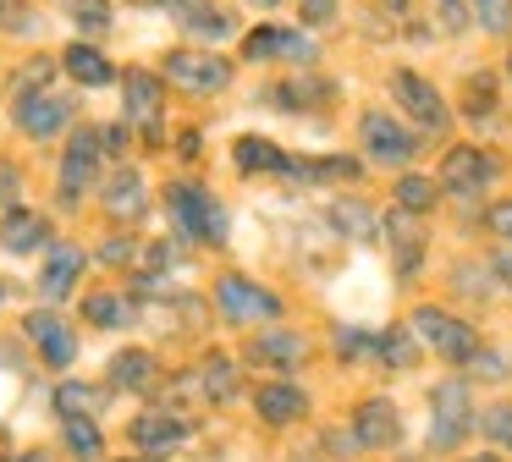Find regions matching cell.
I'll return each instance as SVG.
<instances>
[{
    "instance_id": "obj_26",
    "label": "cell",
    "mask_w": 512,
    "mask_h": 462,
    "mask_svg": "<svg viewBox=\"0 0 512 462\" xmlns=\"http://www.w3.org/2000/svg\"><path fill=\"white\" fill-rule=\"evenodd\" d=\"M50 402H56L61 424H67V418H94V413H100L105 391H94L89 380H61V385H56V396H50Z\"/></svg>"
},
{
    "instance_id": "obj_10",
    "label": "cell",
    "mask_w": 512,
    "mask_h": 462,
    "mask_svg": "<svg viewBox=\"0 0 512 462\" xmlns=\"http://www.w3.org/2000/svg\"><path fill=\"white\" fill-rule=\"evenodd\" d=\"M353 440L364 451H386L402 440V418H397V402H386V396H369V402L353 407Z\"/></svg>"
},
{
    "instance_id": "obj_33",
    "label": "cell",
    "mask_w": 512,
    "mask_h": 462,
    "mask_svg": "<svg viewBox=\"0 0 512 462\" xmlns=\"http://www.w3.org/2000/svg\"><path fill=\"white\" fill-rule=\"evenodd\" d=\"M479 435H485L496 451H512V402L485 407V413H479Z\"/></svg>"
},
{
    "instance_id": "obj_17",
    "label": "cell",
    "mask_w": 512,
    "mask_h": 462,
    "mask_svg": "<svg viewBox=\"0 0 512 462\" xmlns=\"http://www.w3.org/2000/svg\"><path fill=\"white\" fill-rule=\"evenodd\" d=\"M122 99H127V121L155 132L160 127V110H166V83L155 72H127L122 77Z\"/></svg>"
},
{
    "instance_id": "obj_1",
    "label": "cell",
    "mask_w": 512,
    "mask_h": 462,
    "mask_svg": "<svg viewBox=\"0 0 512 462\" xmlns=\"http://www.w3.org/2000/svg\"><path fill=\"white\" fill-rule=\"evenodd\" d=\"M408 330L435 352V358H446V363H474L479 358V330L468 325V319L446 314L441 303H419L408 314Z\"/></svg>"
},
{
    "instance_id": "obj_18",
    "label": "cell",
    "mask_w": 512,
    "mask_h": 462,
    "mask_svg": "<svg viewBox=\"0 0 512 462\" xmlns=\"http://www.w3.org/2000/svg\"><path fill=\"white\" fill-rule=\"evenodd\" d=\"M45 242H50L45 215H34V209H23V204H12L0 215V248L6 253H34V248H45Z\"/></svg>"
},
{
    "instance_id": "obj_44",
    "label": "cell",
    "mask_w": 512,
    "mask_h": 462,
    "mask_svg": "<svg viewBox=\"0 0 512 462\" xmlns=\"http://www.w3.org/2000/svg\"><path fill=\"white\" fill-rule=\"evenodd\" d=\"M0 17H6V28H28V17H23L17 0H0Z\"/></svg>"
},
{
    "instance_id": "obj_45",
    "label": "cell",
    "mask_w": 512,
    "mask_h": 462,
    "mask_svg": "<svg viewBox=\"0 0 512 462\" xmlns=\"http://www.w3.org/2000/svg\"><path fill=\"white\" fill-rule=\"evenodd\" d=\"M0 198H6V204L17 198V171H12L6 160H0Z\"/></svg>"
},
{
    "instance_id": "obj_28",
    "label": "cell",
    "mask_w": 512,
    "mask_h": 462,
    "mask_svg": "<svg viewBox=\"0 0 512 462\" xmlns=\"http://www.w3.org/2000/svg\"><path fill=\"white\" fill-rule=\"evenodd\" d=\"M331 226L353 242H375V209L358 204V198H336L331 204Z\"/></svg>"
},
{
    "instance_id": "obj_29",
    "label": "cell",
    "mask_w": 512,
    "mask_h": 462,
    "mask_svg": "<svg viewBox=\"0 0 512 462\" xmlns=\"http://www.w3.org/2000/svg\"><path fill=\"white\" fill-rule=\"evenodd\" d=\"M199 385L210 402H232L237 396V363L226 358V352H210V358L199 363Z\"/></svg>"
},
{
    "instance_id": "obj_5",
    "label": "cell",
    "mask_w": 512,
    "mask_h": 462,
    "mask_svg": "<svg viewBox=\"0 0 512 462\" xmlns=\"http://www.w3.org/2000/svg\"><path fill=\"white\" fill-rule=\"evenodd\" d=\"M430 407H435V424H430V446L435 451L463 446L468 429H479V413H474V402H468V385L463 380H441L430 391Z\"/></svg>"
},
{
    "instance_id": "obj_7",
    "label": "cell",
    "mask_w": 512,
    "mask_h": 462,
    "mask_svg": "<svg viewBox=\"0 0 512 462\" xmlns=\"http://www.w3.org/2000/svg\"><path fill=\"white\" fill-rule=\"evenodd\" d=\"M166 83H177L182 94H215L232 83V61L210 50H171L166 55Z\"/></svg>"
},
{
    "instance_id": "obj_23",
    "label": "cell",
    "mask_w": 512,
    "mask_h": 462,
    "mask_svg": "<svg viewBox=\"0 0 512 462\" xmlns=\"http://www.w3.org/2000/svg\"><path fill=\"white\" fill-rule=\"evenodd\" d=\"M61 66H67V72L78 77L83 88H105V83H111V77H116V72H111V61H105V55L94 50V44H83V39L61 50Z\"/></svg>"
},
{
    "instance_id": "obj_2",
    "label": "cell",
    "mask_w": 512,
    "mask_h": 462,
    "mask_svg": "<svg viewBox=\"0 0 512 462\" xmlns=\"http://www.w3.org/2000/svg\"><path fill=\"white\" fill-rule=\"evenodd\" d=\"M166 209H171V226H177L182 242H221L226 237V209L215 193L204 187H166Z\"/></svg>"
},
{
    "instance_id": "obj_16",
    "label": "cell",
    "mask_w": 512,
    "mask_h": 462,
    "mask_svg": "<svg viewBox=\"0 0 512 462\" xmlns=\"http://www.w3.org/2000/svg\"><path fill=\"white\" fill-rule=\"evenodd\" d=\"M83 264H89V253H83L78 242H50V253H45V275H39V292H45L50 303H61V297H67L72 286H78Z\"/></svg>"
},
{
    "instance_id": "obj_43",
    "label": "cell",
    "mask_w": 512,
    "mask_h": 462,
    "mask_svg": "<svg viewBox=\"0 0 512 462\" xmlns=\"http://www.w3.org/2000/svg\"><path fill=\"white\" fill-rule=\"evenodd\" d=\"M490 270H496V281H512V242L496 253V259H490Z\"/></svg>"
},
{
    "instance_id": "obj_38",
    "label": "cell",
    "mask_w": 512,
    "mask_h": 462,
    "mask_svg": "<svg viewBox=\"0 0 512 462\" xmlns=\"http://www.w3.org/2000/svg\"><path fill=\"white\" fill-rule=\"evenodd\" d=\"M50 72H56V61H45V55H34V61L17 72V99H28V94H39V88L50 83Z\"/></svg>"
},
{
    "instance_id": "obj_37",
    "label": "cell",
    "mask_w": 512,
    "mask_h": 462,
    "mask_svg": "<svg viewBox=\"0 0 512 462\" xmlns=\"http://www.w3.org/2000/svg\"><path fill=\"white\" fill-rule=\"evenodd\" d=\"M72 22L83 33H105L111 28V0H72Z\"/></svg>"
},
{
    "instance_id": "obj_39",
    "label": "cell",
    "mask_w": 512,
    "mask_h": 462,
    "mask_svg": "<svg viewBox=\"0 0 512 462\" xmlns=\"http://www.w3.org/2000/svg\"><path fill=\"white\" fill-rule=\"evenodd\" d=\"M435 22H441L446 33H463L468 22H474V11H468V0H435Z\"/></svg>"
},
{
    "instance_id": "obj_32",
    "label": "cell",
    "mask_w": 512,
    "mask_h": 462,
    "mask_svg": "<svg viewBox=\"0 0 512 462\" xmlns=\"http://www.w3.org/2000/svg\"><path fill=\"white\" fill-rule=\"evenodd\" d=\"M83 319L100 325V330H116V325L133 319V303H122V297H111V292H94V297H83Z\"/></svg>"
},
{
    "instance_id": "obj_14",
    "label": "cell",
    "mask_w": 512,
    "mask_h": 462,
    "mask_svg": "<svg viewBox=\"0 0 512 462\" xmlns=\"http://www.w3.org/2000/svg\"><path fill=\"white\" fill-rule=\"evenodd\" d=\"M254 413L265 424H298V418H309V391L292 380H265L254 391Z\"/></svg>"
},
{
    "instance_id": "obj_22",
    "label": "cell",
    "mask_w": 512,
    "mask_h": 462,
    "mask_svg": "<svg viewBox=\"0 0 512 462\" xmlns=\"http://www.w3.org/2000/svg\"><path fill=\"white\" fill-rule=\"evenodd\" d=\"M232 160H237V171H292V154L270 138H254V132H243L232 143Z\"/></svg>"
},
{
    "instance_id": "obj_21",
    "label": "cell",
    "mask_w": 512,
    "mask_h": 462,
    "mask_svg": "<svg viewBox=\"0 0 512 462\" xmlns=\"http://www.w3.org/2000/svg\"><path fill=\"white\" fill-rule=\"evenodd\" d=\"M149 187H144V176L133 171V165H122V171L111 176V182H105V209H111L116 220H138L144 215V204H149Z\"/></svg>"
},
{
    "instance_id": "obj_3",
    "label": "cell",
    "mask_w": 512,
    "mask_h": 462,
    "mask_svg": "<svg viewBox=\"0 0 512 462\" xmlns=\"http://www.w3.org/2000/svg\"><path fill=\"white\" fill-rule=\"evenodd\" d=\"M100 149H105V132L100 127H72L67 138V154H61V209H78L83 198H89L94 176H100Z\"/></svg>"
},
{
    "instance_id": "obj_12",
    "label": "cell",
    "mask_w": 512,
    "mask_h": 462,
    "mask_svg": "<svg viewBox=\"0 0 512 462\" xmlns=\"http://www.w3.org/2000/svg\"><path fill=\"white\" fill-rule=\"evenodd\" d=\"M243 55L248 61H298V66H309L314 61V39L309 33H292V28H254L243 39Z\"/></svg>"
},
{
    "instance_id": "obj_4",
    "label": "cell",
    "mask_w": 512,
    "mask_h": 462,
    "mask_svg": "<svg viewBox=\"0 0 512 462\" xmlns=\"http://www.w3.org/2000/svg\"><path fill=\"white\" fill-rule=\"evenodd\" d=\"M358 143H364V154L375 165H408L413 154H419V138L408 132V121H397L391 110H364L358 116Z\"/></svg>"
},
{
    "instance_id": "obj_49",
    "label": "cell",
    "mask_w": 512,
    "mask_h": 462,
    "mask_svg": "<svg viewBox=\"0 0 512 462\" xmlns=\"http://www.w3.org/2000/svg\"><path fill=\"white\" fill-rule=\"evenodd\" d=\"M254 6H265V11H270V6H281V0H254Z\"/></svg>"
},
{
    "instance_id": "obj_50",
    "label": "cell",
    "mask_w": 512,
    "mask_h": 462,
    "mask_svg": "<svg viewBox=\"0 0 512 462\" xmlns=\"http://www.w3.org/2000/svg\"><path fill=\"white\" fill-rule=\"evenodd\" d=\"M507 83H512V50H507Z\"/></svg>"
},
{
    "instance_id": "obj_48",
    "label": "cell",
    "mask_w": 512,
    "mask_h": 462,
    "mask_svg": "<svg viewBox=\"0 0 512 462\" xmlns=\"http://www.w3.org/2000/svg\"><path fill=\"white\" fill-rule=\"evenodd\" d=\"M17 462H45V451H23V457H17Z\"/></svg>"
},
{
    "instance_id": "obj_42",
    "label": "cell",
    "mask_w": 512,
    "mask_h": 462,
    "mask_svg": "<svg viewBox=\"0 0 512 462\" xmlns=\"http://www.w3.org/2000/svg\"><path fill=\"white\" fill-rule=\"evenodd\" d=\"M485 226L496 231L501 242H512V198H501V204H490V215H485Z\"/></svg>"
},
{
    "instance_id": "obj_13",
    "label": "cell",
    "mask_w": 512,
    "mask_h": 462,
    "mask_svg": "<svg viewBox=\"0 0 512 462\" xmlns=\"http://www.w3.org/2000/svg\"><path fill=\"white\" fill-rule=\"evenodd\" d=\"M23 330H28V341L39 347V358H45L50 369H67V363L78 358V336H72L50 308H34V314L23 319Z\"/></svg>"
},
{
    "instance_id": "obj_8",
    "label": "cell",
    "mask_w": 512,
    "mask_h": 462,
    "mask_svg": "<svg viewBox=\"0 0 512 462\" xmlns=\"http://www.w3.org/2000/svg\"><path fill=\"white\" fill-rule=\"evenodd\" d=\"M391 99H397V110H408V121L424 127V132H441L446 121H452L441 88H435L430 77H419V72H391Z\"/></svg>"
},
{
    "instance_id": "obj_15",
    "label": "cell",
    "mask_w": 512,
    "mask_h": 462,
    "mask_svg": "<svg viewBox=\"0 0 512 462\" xmlns=\"http://www.w3.org/2000/svg\"><path fill=\"white\" fill-rule=\"evenodd\" d=\"M248 358L270 363V369H281V374H292L303 358H309V336H298V330H254Z\"/></svg>"
},
{
    "instance_id": "obj_41",
    "label": "cell",
    "mask_w": 512,
    "mask_h": 462,
    "mask_svg": "<svg viewBox=\"0 0 512 462\" xmlns=\"http://www.w3.org/2000/svg\"><path fill=\"white\" fill-rule=\"evenodd\" d=\"M298 11H303L309 28H331L336 22V0H298Z\"/></svg>"
},
{
    "instance_id": "obj_30",
    "label": "cell",
    "mask_w": 512,
    "mask_h": 462,
    "mask_svg": "<svg viewBox=\"0 0 512 462\" xmlns=\"http://www.w3.org/2000/svg\"><path fill=\"white\" fill-rule=\"evenodd\" d=\"M397 209H408V215H430L435 209V198H441V182H430V176H397Z\"/></svg>"
},
{
    "instance_id": "obj_47",
    "label": "cell",
    "mask_w": 512,
    "mask_h": 462,
    "mask_svg": "<svg viewBox=\"0 0 512 462\" xmlns=\"http://www.w3.org/2000/svg\"><path fill=\"white\" fill-rule=\"evenodd\" d=\"M463 462H501V451H474V457H463Z\"/></svg>"
},
{
    "instance_id": "obj_25",
    "label": "cell",
    "mask_w": 512,
    "mask_h": 462,
    "mask_svg": "<svg viewBox=\"0 0 512 462\" xmlns=\"http://www.w3.org/2000/svg\"><path fill=\"white\" fill-rule=\"evenodd\" d=\"M375 352H380V363H386V369H413V363H419V352H424V341L413 336L408 325H391V330H375Z\"/></svg>"
},
{
    "instance_id": "obj_20",
    "label": "cell",
    "mask_w": 512,
    "mask_h": 462,
    "mask_svg": "<svg viewBox=\"0 0 512 462\" xmlns=\"http://www.w3.org/2000/svg\"><path fill=\"white\" fill-rule=\"evenodd\" d=\"M188 440V418H177V413H144V418H133V446L138 451H171V446H182Z\"/></svg>"
},
{
    "instance_id": "obj_35",
    "label": "cell",
    "mask_w": 512,
    "mask_h": 462,
    "mask_svg": "<svg viewBox=\"0 0 512 462\" xmlns=\"http://www.w3.org/2000/svg\"><path fill=\"white\" fill-rule=\"evenodd\" d=\"M67 446L78 451V457H100V451H105L100 424H94V418H67Z\"/></svg>"
},
{
    "instance_id": "obj_31",
    "label": "cell",
    "mask_w": 512,
    "mask_h": 462,
    "mask_svg": "<svg viewBox=\"0 0 512 462\" xmlns=\"http://www.w3.org/2000/svg\"><path fill=\"white\" fill-rule=\"evenodd\" d=\"M391 253H397V270L402 275L419 270V259H424V237L408 226V209H397V215H391Z\"/></svg>"
},
{
    "instance_id": "obj_19",
    "label": "cell",
    "mask_w": 512,
    "mask_h": 462,
    "mask_svg": "<svg viewBox=\"0 0 512 462\" xmlns=\"http://www.w3.org/2000/svg\"><path fill=\"white\" fill-rule=\"evenodd\" d=\"M160 6H166L171 17L193 33V39H226V33H232V17L215 11L210 0H160Z\"/></svg>"
},
{
    "instance_id": "obj_36",
    "label": "cell",
    "mask_w": 512,
    "mask_h": 462,
    "mask_svg": "<svg viewBox=\"0 0 512 462\" xmlns=\"http://www.w3.org/2000/svg\"><path fill=\"white\" fill-rule=\"evenodd\" d=\"M463 105H468V116L474 121H485L490 110H496V83H490V77H468V88H463Z\"/></svg>"
},
{
    "instance_id": "obj_51",
    "label": "cell",
    "mask_w": 512,
    "mask_h": 462,
    "mask_svg": "<svg viewBox=\"0 0 512 462\" xmlns=\"http://www.w3.org/2000/svg\"><path fill=\"white\" fill-rule=\"evenodd\" d=\"M0 303H6V281H0Z\"/></svg>"
},
{
    "instance_id": "obj_9",
    "label": "cell",
    "mask_w": 512,
    "mask_h": 462,
    "mask_svg": "<svg viewBox=\"0 0 512 462\" xmlns=\"http://www.w3.org/2000/svg\"><path fill=\"white\" fill-rule=\"evenodd\" d=\"M435 182H441L452 198H474V193H485V187L496 182V160H490L485 149H474V143H457V149L441 160V176H435Z\"/></svg>"
},
{
    "instance_id": "obj_6",
    "label": "cell",
    "mask_w": 512,
    "mask_h": 462,
    "mask_svg": "<svg viewBox=\"0 0 512 462\" xmlns=\"http://www.w3.org/2000/svg\"><path fill=\"white\" fill-rule=\"evenodd\" d=\"M215 308H221L232 325H265V319H281V297L265 292L248 275H221L215 281Z\"/></svg>"
},
{
    "instance_id": "obj_34",
    "label": "cell",
    "mask_w": 512,
    "mask_h": 462,
    "mask_svg": "<svg viewBox=\"0 0 512 462\" xmlns=\"http://www.w3.org/2000/svg\"><path fill=\"white\" fill-rule=\"evenodd\" d=\"M468 11L485 33H512V0H468Z\"/></svg>"
},
{
    "instance_id": "obj_24",
    "label": "cell",
    "mask_w": 512,
    "mask_h": 462,
    "mask_svg": "<svg viewBox=\"0 0 512 462\" xmlns=\"http://www.w3.org/2000/svg\"><path fill=\"white\" fill-rule=\"evenodd\" d=\"M111 385L116 391H149L155 385V358L144 347H127L111 358Z\"/></svg>"
},
{
    "instance_id": "obj_40",
    "label": "cell",
    "mask_w": 512,
    "mask_h": 462,
    "mask_svg": "<svg viewBox=\"0 0 512 462\" xmlns=\"http://www.w3.org/2000/svg\"><path fill=\"white\" fill-rule=\"evenodd\" d=\"M336 352H342V358H364V352H375V336H369V330L342 325V330H336Z\"/></svg>"
},
{
    "instance_id": "obj_46",
    "label": "cell",
    "mask_w": 512,
    "mask_h": 462,
    "mask_svg": "<svg viewBox=\"0 0 512 462\" xmlns=\"http://www.w3.org/2000/svg\"><path fill=\"white\" fill-rule=\"evenodd\" d=\"M474 369H485V380H501V358H490V352H479Z\"/></svg>"
},
{
    "instance_id": "obj_27",
    "label": "cell",
    "mask_w": 512,
    "mask_h": 462,
    "mask_svg": "<svg viewBox=\"0 0 512 462\" xmlns=\"http://www.w3.org/2000/svg\"><path fill=\"white\" fill-rule=\"evenodd\" d=\"M287 176H303V182H358L364 165L353 154H331V160H292Z\"/></svg>"
},
{
    "instance_id": "obj_11",
    "label": "cell",
    "mask_w": 512,
    "mask_h": 462,
    "mask_svg": "<svg viewBox=\"0 0 512 462\" xmlns=\"http://www.w3.org/2000/svg\"><path fill=\"white\" fill-rule=\"evenodd\" d=\"M17 127L28 132V138H56L61 127H78L72 121V99L67 94H28V99H17Z\"/></svg>"
}]
</instances>
